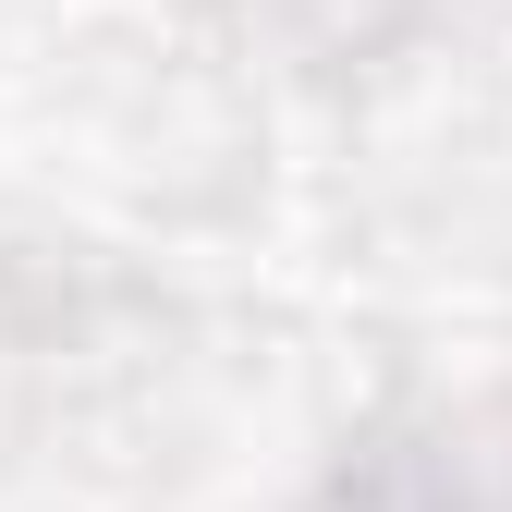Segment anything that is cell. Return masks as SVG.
<instances>
[{
    "mask_svg": "<svg viewBox=\"0 0 512 512\" xmlns=\"http://www.w3.org/2000/svg\"><path fill=\"white\" fill-rule=\"evenodd\" d=\"M354 13H439V0H354Z\"/></svg>",
    "mask_w": 512,
    "mask_h": 512,
    "instance_id": "6da1fadb",
    "label": "cell"
}]
</instances>
